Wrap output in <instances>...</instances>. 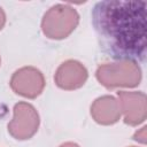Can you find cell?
<instances>
[{"label":"cell","mask_w":147,"mask_h":147,"mask_svg":"<svg viewBox=\"0 0 147 147\" xmlns=\"http://www.w3.org/2000/svg\"><path fill=\"white\" fill-rule=\"evenodd\" d=\"M92 23L103 51L114 59L145 56V1H100L92 10Z\"/></svg>","instance_id":"obj_1"},{"label":"cell","mask_w":147,"mask_h":147,"mask_svg":"<svg viewBox=\"0 0 147 147\" xmlns=\"http://www.w3.org/2000/svg\"><path fill=\"white\" fill-rule=\"evenodd\" d=\"M95 77L108 90L118 87L131 88L140 84L142 72L136 60L121 59L100 64L95 71Z\"/></svg>","instance_id":"obj_2"},{"label":"cell","mask_w":147,"mask_h":147,"mask_svg":"<svg viewBox=\"0 0 147 147\" xmlns=\"http://www.w3.org/2000/svg\"><path fill=\"white\" fill-rule=\"evenodd\" d=\"M79 23L78 11L68 3L52 6L42 16L41 31L45 37L61 40L69 37Z\"/></svg>","instance_id":"obj_3"},{"label":"cell","mask_w":147,"mask_h":147,"mask_svg":"<svg viewBox=\"0 0 147 147\" xmlns=\"http://www.w3.org/2000/svg\"><path fill=\"white\" fill-rule=\"evenodd\" d=\"M40 117L29 102L20 101L13 108V118L8 123V133L16 140L31 139L38 131Z\"/></svg>","instance_id":"obj_4"},{"label":"cell","mask_w":147,"mask_h":147,"mask_svg":"<svg viewBox=\"0 0 147 147\" xmlns=\"http://www.w3.org/2000/svg\"><path fill=\"white\" fill-rule=\"evenodd\" d=\"M9 84L16 94L26 99H36L42 93L46 80L39 69L26 65L17 69L11 75Z\"/></svg>","instance_id":"obj_5"},{"label":"cell","mask_w":147,"mask_h":147,"mask_svg":"<svg viewBox=\"0 0 147 147\" xmlns=\"http://www.w3.org/2000/svg\"><path fill=\"white\" fill-rule=\"evenodd\" d=\"M121 115L123 121L130 126H137L145 122L147 117L146 94L141 91L117 92Z\"/></svg>","instance_id":"obj_6"},{"label":"cell","mask_w":147,"mask_h":147,"mask_svg":"<svg viewBox=\"0 0 147 147\" xmlns=\"http://www.w3.org/2000/svg\"><path fill=\"white\" fill-rule=\"evenodd\" d=\"M88 78L86 67L77 60H67L62 62L55 71L54 82L56 86L64 91L80 88Z\"/></svg>","instance_id":"obj_7"},{"label":"cell","mask_w":147,"mask_h":147,"mask_svg":"<svg viewBox=\"0 0 147 147\" xmlns=\"http://www.w3.org/2000/svg\"><path fill=\"white\" fill-rule=\"evenodd\" d=\"M91 116L100 125H113L121 118V108L118 100L113 95H102L96 98L91 105Z\"/></svg>","instance_id":"obj_8"},{"label":"cell","mask_w":147,"mask_h":147,"mask_svg":"<svg viewBox=\"0 0 147 147\" xmlns=\"http://www.w3.org/2000/svg\"><path fill=\"white\" fill-rule=\"evenodd\" d=\"M146 129L147 126H142L139 131H137L133 136V140L138 141V142H141V144H146Z\"/></svg>","instance_id":"obj_9"},{"label":"cell","mask_w":147,"mask_h":147,"mask_svg":"<svg viewBox=\"0 0 147 147\" xmlns=\"http://www.w3.org/2000/svg\"><path fill=\"white\" fill-rule=\"evenodd\" d=\"M5 24H6V14H5L3 9L0 7V31L3 29Z\"/></svg>","instance_id":"obj_10"},{"label":"cell","mask_w":147,"mask_h":147,"mask_svg":"<svg viewBox=\"0 0 147 147\" xmlns=\"http://www.w3.org/2000/svg\"><path fill=\"white\" fill-rule=\"evenodd\" d=\"M59 147H80L78 144H76V142H72V141H67V142H63V144H61Z\"/></svg>","instance_id":"obj_11"},{"label":"cell","mask_w":147,"mask_h":147,"mask_svg":"<svg viewBox=\"0 0 147 147\" xmlns=\"http://www.w3.org/2000/svg\"><path fill=\"white\" fill-rule=\"evenodd\" d=\"M0 65H1V57H0Z\"/></svg>","instance_id":"obj_12"},{"label":"cell","mask_w":147,"mask_h":147,"mask_svg":"<svg viewBox=\"0 0 147 147\" xmlns=\"http://www.w3.org/2000/svg\"><path fill=\"white\" fill-rule=\"evenodd\" d=\"M130 147H136V146H130Z\"/></svg>","instance_id":"obj_13"}]
</instances>
